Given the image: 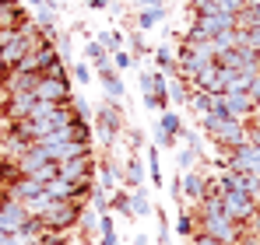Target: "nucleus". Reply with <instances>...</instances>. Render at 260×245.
Segmentation results:
<instances>
[{
	"label": "nucleus",
	"instance_id": "nucleus-1",
	"mask_svg": "<svg viewBox=\"0 0 260 245\" xmlns=\"http://www.w3.org/2000/svg\"><path fill=\"white\" fill-rule=\"evenodd\" d=\"M201 133H208V140L218 144L221 151H236L239 144H246V123L239 119H225V116H201Z\"/></svg>",
	"mask_w": 260,
	"mask_h": 245
},
{
	"label": "nucleus",
	"instance_id": "nucleus-2",
	"mask_svg": "<svg viewBox=\"0 0 260 245\" xmlns=\"http://www.w3.org/2000/svg\"><path fill=\"white\" fill-rule=\"evenodd\" d=\"M197 231H204L208 238H215L221 245H236L243 238V224H236L232 217H225V214H201L197 217Z\"/></svg>",
	"mask_w": 260,
	"mask_h": 245
},
{
	"label": "nucleus",
	"instance_id": "nucleus-3",
	"mask_svg": "<svg viewBox=\"0 0 260 245\" xmlns=\"http://www.w3.org/2000/svg\"><path fill=\"white\" fill-rule=\"evenodd\" d=\"M232 28H239L236 14H193L186 39H218V35L232 32Z\"/></svg>",
	"mask_w": 260,
	"mask_h": 245
},
{
	"label": "nucleus",
	"instance_id": "nucleus-4",
	"mask_svg": "<svg viewBox=\"0 0 260 245\" xmlns=\"http://www.w3.org/2000/svg\"><path fill=\"white\" fill-rule=\"evenodd\" d=\"M78 217H81V207L74 200H53L39 221L46 231H71V228H78Z\"/></svg>",
	"mask_w": 260,
	"mask_h": 245
},
{
	"label": "nucleus",
	"instance_id": "nucleus-5",
	"mask_svg": "<svg viewBox=\"0 0 260 245\" xmlns=\"http://www.w3.org/2000/svg\"><path fill=\"white\" fill-rule=\"evenodd\" d=\"M221 210H225V217H232L236 224H250L253 217H257V203L243 193V189H225L221 196Z\"/></svg>",
	"mask_w": 260,
	"mask_h": 245
},
{
	"label": "nucleus",
	"instance_id": "nucleus-6",
	"mask_svg": "<svg viewBox=\"0 0 260 245\" xmlns=\"http://www.w3.org/2000/svg\"><path fill=\"white\" fill-rule=\"evenodd\" d=\"M39 102H53V105H67L71 102V77H39L36 91H32Z\"/></svg>",
	"mask_w": 260,
	"mask_h": 245
},
{
	"label": "nucleus",
	"instance_id": "nucleus-7",
	"mask_svg": "<svg viewBox=\"0 0 260 245\" xmlns=\"http://www.w3.org/2000/svg\"><path fill=\"white\" fill-rule=\"evenodd\" d=\"M60 168V179H67V182H85V179H95V154H78V158H67V161L56 165Z\"/></svg>",
	"mask_w": 260,
	"mask_h": 245
},
{
	"label": "nucleus",
	"instance_id": "nucleus-8",
	"mask_svg": "<svg viewBox=\"0 0 260 245\" xmlns=\"http://www.w3.org/2000/svg\"><path fill=\"white\" fill-rule=\"evenodd\" d=\"M25 224H28L25 207L18 203V200H7V196L0 193V231H4V235H14V231H21Z\"/></svg>",
	"mask_w": 260,
	"mask_h": 245
},
{
	"label": "nucleus",
	"instance_id": "nucleus-9",
	"mask_svg": "<svg viewBox=\"0 0 260 245\" xmlns=\"http://www.w3.org/2000/svg\"><path fill=\"white\" fill-rule=\"evenodd\" d=\"M95 123H99V130H102V140L109 144L120 130H123V119H120V102H106L102 109H99V116H95Z\"/></svg>",
	"mask_w": 260,
	"mask_h": 245
},
{
	"label": "nucleus",
	"instance_id": "nucleus-10",
	"mask_svg": "<svg viewBox=\"0 0 260 245\" xmlns=\"http://www.w3.org/2000/svg\"><path fill=\"white\" fill-rule=\"evenodd\" d=\"M36 95L32 91H18V95H7V105H4V116L11 123H21V119H28L32 116V109H36Z\"/></svg>",
	"mask_w": 260,
	"mask_h": 245
},
{
	"label": "nucleus",
	"instance_id": "nucleus-11",
	"mask_svg": "<svg viewBox=\"0 0 260 245\" xmlns=\"http://www.w3.org/2000/svg\"><path fill=\"white\" fill-rule=\"evenodd\" d=\"M208 196V172H183V203L197 207Z\"/></svg>",
	"mask_w": 260,
	"mask_h": 245
},
{
	"label": "nucleus",
	"instance_id": "nucleus-12",
	"mask_svg": "<svg viewBox=\"0 0 260 245\" xmlns=\"http://www.w3.org/2000/svg\"><path fill=\"white\" fill-rule=\"evenodd\" d=\"M193 14H236L243 11V0H190Z\"/></svg>",
	"mask_w": 260,
	"mask_h": 245
},
{
	"label": "nucleus",
	"instance_id": "nucleus-13",
	"mask_svg": "<svg viewBox=\"0 0 260 245\" xmlns=\"http://www.w3.org/2000/svg\"><path fill=\"white\" fill-rule=\"evenodd\" d=\"M95 77H99V81L109 88V98H113V102H120V98H123V91H127V88H123V77H120V70H113V67L106 63V67H99V70H95Z\"/></svg>",
	"mask_w": 260,
	"mask_h": 245
},
{
	"label": "nucleus",
	"instance_id": "nucleus-14",
	"mask_svg": "<svg viewBox=\"0 0 260 245\" xmlns=\"http://www.w3.org/2000/svg\"><path fill=\"white\" fill-rule=\"evenodd\" d=\"M144 186V161L137 154H127V172H123V189H141Z\"/></svg>",
	"mask_w": 260,
	"mask_h": 245
},
{
	"label": "nucleus",
	"instance_id": "nucleus-15",
	"mask_svg": "<svg viewBox=\"0 0 260 245\" xmlns=\"http://www.w3.org/2000/svg\"><path fill=\"white\" fill-rule=\"evenodd\" d=\"M169 14V7L166 4H155V7H144L141 14H137V32H148V28H155L162 18Z\"/></svg>",
	"mask_w": 260,
	"mask_h": 245
},
{
	"label": "nucleus",
	"instance_id": "nucleus-16",
	"mask_svg": "<svg viewBox=\"0 0 260 245\" xmlns=\"http://www.w3.org/2000/svg\"><path fill=\"white\" fill-rule=\"evenodd\" d=\"M155 67H158L162 74H173V77H179V70H176V49L169 46V42L155 49Z\"/></svg>",
	"mask_w": 260,
	"mask_h": 245
},
{
	"label": "nucleus",
	"instance_id": "nucleus-17",
	"mask_svg": "<svg viewBox=\"0 0 260 245\" xmlns=\"http://www.w3.org/2000/svg\"><path fill=\"white\" fill-rule=\"evenodd\" d=\"M95 172H99V179H95V182H99L106 193H113V189H116V179H120L116 161H109V158H106V161H99V168H95Z\"/></svg>",
	"mask_w": 260,
	"mask_h": 245
},
{
	"label": "nucleus",
	"instance_id": "nucleus-18",
	"mask_svg": "<svg viewBox=\"0 0 260 245\" xmlns=\"http://www.w3.org/2000/svg\"><path fill=\"white\" fill-rule=\"evenodd\" d=\"M85 63H95V70L106 67V63H109V49H106L99 39H88L85 42Z\"/></svg>",
	"mask_w": 260,
	"mask_h": 245
},
{
	"label": "nucleus",
	"instance_id": "nucleus-19",
	"mask_svg": "<svg viewBox=\"0 0 260 245\" xmlns=\"http://www.w3.org/2000/svg\"><path fill=\"white\" fill-rule=\"evenodd\" d=\"M130 214H134V217H151V214H155V207H151V200H148L144 186L130 193Z\"/></svg>",
	"mask_w": 260,
	"mask_h": 245
},
{
	"label": "nucleus",
	"instance_id": "nucleus-20",
	"mask_svg": "<svg viewBox=\"0 0 260 245\" xmlns=\"http://www.w3.org/2000/svg\"><path fill=\"white\" fill-rule=\"evenodd\" d=\"M109 214H123V217H134V214H130V189L116 186V189L109 193Z\"/></svg>",
	"mask_w": 260,
	"mask_h": 245
},
{
	"label": "nucleus",
	"instance_id": "nucleus-21",
	"mask_svg": "<svg viewBox=\"0 0 260 245\" xmlns=\"http://www.w3.org/2000/svg\"><path fill=\"white\" fill-rule=\"evenodd\" d=\"M158 130H162V133H166V137H173V140H179V137H183V130H186V126H183V119H179V116H176L173 109H166V112H162V119H158Z\"/></svg>",
	"mask_w": 260,
	"mask_h": 245
},
{
	"label": "nucleus",
	"instance_id": "nucleus-22",
	"mask_svg": "<svg viewBox=\"0 0 260 245\" xmlns=\"http://www.w3.org/2000/svg\"><path fill=\"white\" fill-rule=\"evenodd\" d=\"M193 231H197V217H193L190 207H183V210L176 214V235H179V238H190Z\"/></svg>",
	"mask_w": 260,
	"mask_h": 245
},
{
	"label": "nucleus",
	"instance_id": "nucleus-23",
	"mask_svg": "<svg viewBox=\"0 0 260 245\" xmlns=\"http://www.w3.org/2000/svg\"><path fill=\"white\" fill-rule=\"evenodd\" d=\"M134 63H137V56H134L130 49H116V53H109V67H113V70H120V74L130 70Z\"/></svg>",
	"mask_w": 260,
	"mask_h": 245
},
{
	"label": "nucleus",
	"instance_id": "nucleus-24",
	"mask_svg": "<svg viewBox=\"0 0 260 245\" xmlns=\"http://www.w3.org/2000/svg\"><path fill=\"white\" fill-rule=\"evenodd\" d=\"M99 217H102V214H95L91 207H81V217H78V228H81V235H91V231H99Z\"/></svg>",
	"mask_w": 260,
	"mask_h": 245
},
{
	"label": "nucleus",
	"instance_id": "nucleus-25",
	"mask_svg": "<svg viewBox=\"0 0 260 245\" xmlns=\"http://www.w3.org/2000/svg\"><path fill=\"white\" fill-rule=\"evenodd\" d=\"M186 95H190V91H186V84L179 81V77H176V81L166 88V98H169L173 105H186Z\"/></svg>",
	"mask_w": 260,
	"mask_h": 245
},
{
	"label": "nucleus",
	"instance_id": "nucleus-26",
	"mask_svg": "<svg viewBox=\"0 0 260 245\" xmlns=\"http://www.w3.org/2000/svg\"><path fill=\"white\" fill-rule=\"evenodd\" d=\"M141 102H144V109H155V112H166L169 109V98L166 95H155V91H144Z\"/></svg>",
	"mask_w": 260,
	"mask_h": 245
},
{
	"label": "nucleus",
	"instance_id": "nucleus-27",
	"mask_svg": "<svg viewBox=\"0 0 260 245\" xmlns=\"http://www.w3.org/2000/svg\"><path fill=\"white\" fill-rule=\"evenodd\" d=\"M99 42H102V46H106L109 53H116V49H123V32H116V28H106Z\"/></svg>",
	"mask_w": 260,
	"mask_h": 245
},
{
	"label": "nucleus",
	"instance_id": "nucleus-28",
	"mask_svg": "<svg viewBox=\"0 0 260 245\" xmlns=\"http://www.w3.org/2000/svg\"><path fill=\"white\" fill-rule=\"evenodd\" d=\"M148 172H151V182L158 186V182H162V165H158V147H155V144L148 147Z\"/></svg>",
	"mask_w": 260,
	"mask_h": 245
},
{
	"label": "nucleus",
	"instance_id": "nucleus-29",
	"mask_svg": "<svg viewBox=\"0 0 260 245\" xmlns=\"http://www.w3.org/2000/svg\"><path fill=\"white\" fill-rule=\"evenodd\" d=\"M71 77H74L78 84H85V88H88V84H91V67H88L85 60H78V63L71 67Z\"/></svg>",
	"mask_w": 260,
	"mask_h": 245
},
{
	"label": "nucleus",
	"instance_id": "nucleus-30",
	"mask_svg": "<svg viewBox=\"0 0 260 245\" xmlns=\"http://www.w3.org/2000/svg\"><path fill=\"white\" fill-rule=\"evenodd\" d=\"M193 161H197V154H193L190 147L176 151V172H179V168H183V172H190V168H193Z\"/></svg>",
	"mask_w": 260,
	"mask_h": 245
},
{
	"label": "nucleus",
	"instance_id": "nucleus-31",
	"mask_svg": "<svg viewBox=\"0 0 260 245\" xmlns=\"http://www.w3.org/2000/svg\"><path fill=\"white\" fill-rule=\"evenodd\" d=\"M71 109H74V116H78V119H91V105H88L85 98H74V95H71Z\"/></svg>",
	"mask_w": 260,
	"mask_h": 245
},
{
	"label": "nucleus",
	"instance_id": "nucleus-32",
	"mask_svg": "<svg viewBox=\"0 0 260 245\" xmlns=\"http://www.w3.org/2000/svg\"><path fill=\"white\" fill-rule=\"evenodd\" d=\"M130 49H134L137 56H144V53H148V42H144V32H130Z\"/></svg>",
	"mask_w": 260,
	"mask_h": 245
},
{
	"label": "nucleus",
	"instance_id": "nucleus-33",
	"mask_svg": "<svg viewBox=\"0 0 260 245\" xmlns=\"http://www.w3.org/2000/svg\"><path fill=\"white\" fill-rule=\"evenodd\" d=\"M246 95H250V102H253V105H260V77H253V81H250Z\"/></svg>",
	"mask_w": 260,
	"mask_h": 245
},
{
	"label": "nucleus",
	"instance_id": "nucleus-34",
	"mask_svg": "<svg viewBox=\"0 0 260 245\" xmlns=\"http://www.w3.org/2000/svg\"><path fill=\"white\" fill-rule=\"evenodd\" d=\"M127 140H130V147L137 151V147L144 144V133H141V130H127Z\"/></svg>",
	"mask_w": 260,
	"mask_h": 245
},
{
	"label": "nucleus",
	"instance_id": "nucleus-35",
	"mask_svg": "<svg viewBox=\"0 0 260 245\" xmlns=\"http://www.w3.org/2000/svg\"><path fill=\"white\" fill-rule=\"evenodd\" d=\"M99 245H120V235L116 231H102L99 235Z\"/></svg>",
	"mask_w": 260,
	"mask_h": 245
},
{
	"label": "nucleus",
	"instance_id": "nucleus-36",
	"mask_svg": "<svg viewBox=\"0 0 260 245\" xmlns=\"http://www.w3.org/2000/svg\"><path fill=\"white\" fill-rule=\"evenodd\" d=\"M109 4H113V0H88V7H91V11H106Z\"/></svg>",
	"mask_w": 260,
	"mask_h": 245
},
{
	"label": "nucleus",
	"instance_id": "nucleus-37",
	"mask_svg": "<svg viewBox=\"0 0 260 245\" xmlns=\"http://www.w3.org/2000/svg\"><path fill=\"white\" fill-rule=\"evenodd\" d=\"M141 91H151V77H148V70H141Z\"/></svg>",
	"mask_w": 260,
	"mask_h": 245
},
{
	"label": "nucleus",
	"instance_id": "nucleus-38",
	"mask_svg": "<svg viewBox=\"0 0 260 245\" xmlns=\"http://www.w3.org/2000/svg\"><path fill=\"white\" fill-rule=\"evenodd\" d=\"M137 4H141V11H144V7H155V4H166V0H137Z\"/></svg>",
	"mask_w": 260,
	"mask_h": 245
},
{
	"label": "nucleus",
	"instance_id": "nucleus-39",
	"mask_svg": "<svg viewBox=\"0 0 260 245\" xmlns=\"http://www.w3.org/2000/svg\"><path fill=\"white\" fill-rule=\"evenodd\" d=\"M25 4H28V7H32V11H39V7H43L46 0H25Z\"/></svg>",
	"mask_w": 260,
	"mask_h": 245
},
{
	"label": "nucleus",
	"instance_id": "nucleus-40",
	"mask_svg": "<svg viewBox=\"0 0 260 245\" xmlns=\"http://www.w3.org/2000/svg\"><path fill=\"white\" fill-rule=\"evenodd\" d=\"M134 245H151V242H148V235H137V238H134Z\"/></svg>",
	"mask_w": 260,
	"mask_h": 245
},
{
	"label": "nucleus",
	"instance_id": "nucleus-41",
	"mask_svg": "<svg viewBox=\"0 0 260 245\" xmlns=\"http://www.w3.org/2000/svg\"><path fill=\"white\" fill-rule=\"evenodd\" d=\"M49 4H53V7H56V11H60V7H67V4H71V0H49Z\"/></svg>",
	"mask_w": 260,
	"mask_h": 245
},
{
	"label": "nucleus",
	"instance_id": "nucleus-42",
	"mask_svg": "<svg viewBox=\"0 0 260 245\" xmlns=\"http://www.w3.org/2000/svg\"><path fill=\"white\" fill-rule=\"evenodd\" d=\"M4 74H7V67H4V63H0V77H4Z\"/></svg>",
	"mask_w": 260,
	"mask_h": 245
},
{
	"label": "nucleus",
	"instance_id": "nucleus-43",
	"mask_svg": "<svg viewBox=\"0 0 260 245\" xmlns=\"http://www.w3.org/2000/svg\"><path fill=\"white\" fill-rule=\"evenodd\" d=\"M257 214H260V203H257Z\"/></svg>",
	"mask_w": 260,
	"mask_h": 245
},
{
	"label": "nucleus",
	"instance_id": "nucleus-44",
	"mask_svg": "<svg viewBox=\"0 0 260 245\" xmlns=\"http://www.w3.org/2000/svg\"><path fill=\"white\" fill-rule=\"evenodd\" d=\"M91 245H95V242H91Z\"/></svg>",
	"mask_w": 260,
	"mask_h": 245
}]
</instances>
